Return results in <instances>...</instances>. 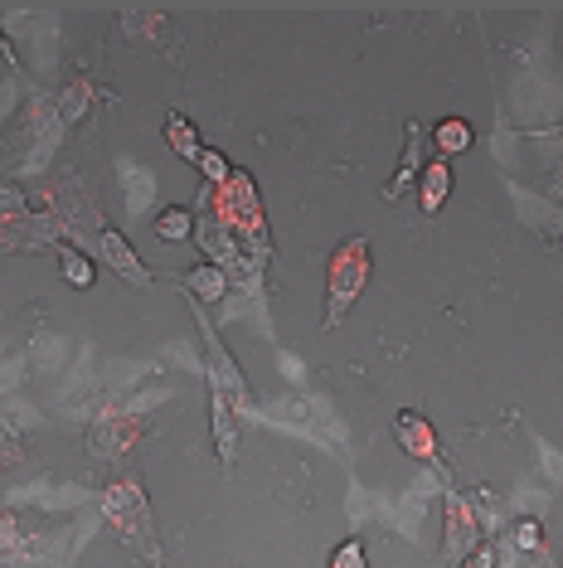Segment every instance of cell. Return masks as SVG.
I'll use <instances>...</instances> for the list:
<instances>
[{"mask_svg": "<svg viewBox=\"0 0 563 568\" xmlns=\"http://www.w3.org/2000/svg\"><path fill=\"white\" fill-rule=\"evenodd\" d=\"M98 510L102 520L112 525V535L122 539V549L141 564H161V539H156V515H151V500L141 490L136 476H117L98 490Z\"/></svg>", "mask_w": 563, "mask_h": 568, "instance_id": "obj_1", "label": "cell"}, {"mask_svg": "<svg viewBox=\"0 0 563 568\" xmlns=\"http://www.w3.org/2000/svg\"><path fill=\"white\" fill-rule=\"evenodd\" d=\"M369 277H375V243L365 234L345 239L326 263V321H321L326 331H340L345 321H350V312L360 306V296L369 287Z\"/></svg>", "mask_w": 563, "mask_h": 568, "instance_id": "obj_2", "label": "cell"}, {"mask_svg": "<svg viewBox=\"0 0 563 568\" xmlns=\"http://www.w3.org/2000/svg\"><path fill=\"white\" fill-rule=\"evenodd\" d=\"M209 219L234 234L243 248H248L258 263L273 257V239H267V219H263V200H258V185H253L248 171H234L224 190H209Z\"/></svg>", "mask_w": 563, "mask_h": 568, "instance_id": "obj_3", "label": "cell"}, {"mask_svg": "<svg viewBox=\"0 0 563 568\" xmlns=\"http://www.w3.org/2000/svg\"><path fill=\"white\" fill-rule=\"evenodd\" d=\"M190 312H195V326H199V341H204V369H209V384H214L209 394L228 398V408L238 413V423H243V418L258 423V418H263V404H258V394H253L248 374L234 365V355L224 351V341L214 335L209 321H204V306H199V302H190Z\"/></svg>", "mask_w": 563, "mask_h": 568, "instance_id": "obj_4", "label": "cell"}, {"mask_svg": "<svg viewBox=\"0 0 563 568\" xmlns=\"http://www.w3.org/2000/svg\"><path fill=\"white\" fill-rule=\"evenodd\" d=\"M122 34L132 44H146L165 54L171 63H185V49H181V34H175V20L165 16L161 6H122Z\"/></svg>", "mask_w": 563, "mask_h": 568, "instance_id": "obj_5", "label": "cell"}, {"mask_svg": "<svg viewBox=\"0 0 563 568\" xmlns=\"http://www.w3.org/2000/svg\"><path fill=\"white\" fill-rule=\"evenodd\" d=\"M442 539H447V559H457V564L471 559V554L485 545L481 510L462 490H447V500H442Z\"/></svg>", "mask_w": 563, "mask_h": 568, "instance_id": "obj_6", "label": "cell"}, {"mask_svg": "<svg viewBox=\"0 0 563 568\" xmlns=\"http://www.w3.org/2000/svg\"><path fill=\"white\" fill-rule=\"evenodd\" d=\"M141 437H146V418H141L136 408H102L93 418V428H88V443H93L102 462L126 457Z\"/></svg>", "mask_w": 563, "mask_h": 568, "instance_id": "obj_7", "label": "cell"}, {"mask_svg": "<svg viewBox=\"0 0 563 568\" xmlns=\"http://www.w3.org/2000/svg\"><path fill=\"white\" fill-rule=\"evenodd\" d=\"M393 437H399V447H403L413 462L447 471V452H442V443H438V428H432V423L422 418L418 408H399V413H393Z\"/></svg>", "mask_w": 563, "mask_h": 568, "instance_id": "obj_8", "label": "cell"}, {"mask_svg": "<svg viewBox=\"0 0 563 568\" xmlns=\"http://www.w3.org/2000/svg\"><path fill=\"white\" fill-rule=\"evenodd\" d=\"M98 257L122 282H132V287H151V282H156V277H151V267L141 263V253L122 239V229H112V224H98Z\"/></svg>", "mask_w": 563, "mask_h": 568, "instance_id": "obj_9", "label": "cell"}, {"mask_svg": "<svg viewBox=\"0 0 563 568\" xmlns=\"http://www.w3.org/2000/svg\"><path fill=\"white\" fill-rule=\"evenodd\" d=\"M422 165H428V156H422V126H418V122H408V146H403V161H399V171L389 175V185H383V200H389V204H399V200L408 195V190L418 185Z\"/></svg>", "mask_w": 563, "mask_h": 568, "instance_id": "obj_10", "label": "cell"}, {"mask_svg": "<svg viewBox=\"0 0 563 568\" xmlns=\"http://www.w3.org/2000/svg\"><path fill=\"white\" fill-rule=\"evenodd\" d=\"M98 102H117L112 93H102V88L88 79V73H79V79H69V88L59 93V118H63V126H79L88 112L98 108Z\"/></svg>", "mask_w": 563, "mask_h": 568, "instance_id": "obj_11", "label": "cell"}, {"mask_svg": "<svg viewBox=\"0 0 563 568\" xmlns=\"http://www.w3.org/2000/svg\"><path fill=\"white\" fill-rule=\"evenodd\" d=\"M418 210L422 214H438L447 200H452V161H438L432 156L428 165H422V175H418Z\"/></svg>", "mask_w": 563, "mask_h": 568, "instance_id": "obj_12", "label": "cell"}, {"mask_svg": "<svg viewBox=\"0 0 563 568\" xmlns=\"http://www.w3.org/2000/svg\"><path fill=\"white\" fill-rule=\"evenodd\" d=\"M0 568H34L30 559V535H24L20 515L0 500Z\"/></svg>", "mask_w": 563, "mask_h": 568, "instance_id": "obj_13", "label": "cell"}, {"mask_svg": "<svg viewBox=\"0 0 563 568\" xmlns=\"http://www.w3.org/2000/svg\"><path fill=\"white\" fill-rule=\"evenodd\" d=\"M477 146V126L467 118H442L432 126V156L438 161H452V156H467V151Z\"/></svg>", "mask_w": 563, "mask_h": 568, "instance_id": "obj_14", "label": "cell"}, {"mask_svg": "<svg viewBox=\"0 0 563 568\" xmlns=\"http://www.w3.org/2000/svg\"><path fill=\"white\" fill-rule=\"evenodd\" d=\"M161 132H165V146H171L175 156L190 161V165H199V156H204V136L195 132V122H190L185 112H175V108L165 112V126H161Z\"/></svg>", "mask_w": 563, "mask_h": 568, "instance_id": "obj_15", "label": "cell"}, {"mask_svg": "<svg viewBox=\"0 0 563 568\" xmlns=\"http://www.w3.org/2000/svg\"><path fill=\"white\" fill-rule=\"evenodd\" d=\"M181 287H185L190 296H195L199 306H219L224 296L234 292V287H228V277H224L214 263H195V267H190V273L181 277Z\"/></svg>", "mask_w": 563, "mask_h": 568, "instance_id": "obj_16", "label": "cell"}, {"mask_svg": "<svg viewBox=\"0 0 563 568\" xmlns=\"http://www.w3.org/2000/svg\"><path fill=\"white\" fill-rule=\"evenodd\" d=\"M54 253H59V267H63V282H69V287H93L98 282V267H93V257H88L79 243H69V239H59L54 243Z\"/></svg>", "mask_w": 563, "mask_h": 568, "instance_id": "obj_17", "label": "cell"}, {"mask_svg": "<svg viewBox=\"0 0 563 568\" xmlns=\"http://www.w3.org/2000/svg\"><path fill=\"white\" fill-rule=\"evenodd\" d=\"M209 408H214V452H219L224 467H234V437H238V413L228 408V398L209 394Z\"/></svg>", "mask_w": 563, "mask_h": 568, "instance_id": "obj_18", "label": "cell"}, {"mask_svg": "<svg viewBox=\"0 0 563 568\" xmlns=\"http://www.w3.org/2000/svg\"><path fill=\"white\" fill-rule=\"evenodd\" d=\"M195 210H185V204H165V210L156 214V234L165 239V243H190L195 239Z\"/></svg>", "mask_w": 563, "mask_h": 568, "instance_id": "obj_19", "label": "cell"}, {"mask_svg": "<svg viewBox=\"0 0 563 568\" xmlns=\"http://www.w3.org/2000/svg\"><path fill=\"white\" fill-rule=\"evenodd\" d=\"M515 559H520V554L510 549V539H485L471 559H462V568H510Z\"/></svg>", "mask_w": 563, "mask_h": 568, "instance_id": "obj_20", "label": "cell"}, {"mask_svg": "<svg viewBox=\"0 0 563 568\" xmlns=\"http://www.w3.org/2000/svg\"><path fill=\"white\" fill-rule=\"evenodd\" d=\"M199 175H204V190H224L228 180H234V165H228L224 151L204 146V156H199Z\"/></svg>", "mask_w": 563, "mask_h": 568, "instance_id": "obj_21", "label": "cell"}, {"mask_svg": "<svg viewBox=\"0 0 563 568\" xmlns=\"http://www.w3.org/2000/svg\"><path fill=\"white\" fill-rule=\"evenodd\" d=\"M330 568H369L365 539H340L336 554H330Z\"/></svg>", "mask_w": 563, "mask_h": 568, "instance_id": "obj_22", "label": "cell"}, {"mask_svg": "<svg viewBox=\"0 0 563 568\" xmlns=\"http://www.w3.org/2000/svg\"><path fill=\"white\" fill-rule=\"evenodd\" d=\"M20 457H24V433L0 418V462H20Z\"/></svg>", "mask_w": 563, "mask_h": 568, "instance_id": "obj_23", "label": "cell"}, {"mask_svg": "<svg viewBox=\"0 0 563 568\" xmlns=\"http://www.w3.org/2000/svg\"><path fill=\"white\" fill-rule=\"evenodd\" d=\"M0 59H6V63H10V69H20V54H16V44H10L6 24H0Z\"/></svg>", "mask_w": 563, "mask_h": 568, "instance_id": "obj_24", "label": "cell"}, {"mask_svg": "<svg viewBox=\"0 0 563 568\" xmlns=\"http://www.w3.org/2000/svg\"><path fill=\"white\" fill-rule=\"evenodd\" d=\"M554 132H559V136H563V122H559V126H554Z\"/></svg>", "mask_w": 563, "mask_h": 568, "instance_id": "obj_25", "label": "cell"}, {"mask_svg": "<svg viewBox=\"0 0 563 568\" xmlns=\"http://www.w3.org/2000/svg\"><path fill=\"white\" fill-rule=\"evenodd\" d=\"M151 568H165V559H161V564H151Z\"/></svg>", "mask_w": 563, "mask_h": 568, "instance_id": "obj_26", "label": "cell"}]
</instances>
